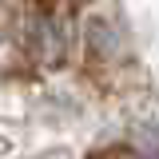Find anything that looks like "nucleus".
Here are the masks:
<instances>
[{"label": "nucleus", "instance_id": "nucleus-1", "mask_svg": "<svg viewBox=\"0 0 159 159\" xmlns=\"http://www.w3.org/2000/svg\"><path fill=\"white\" fill-rule=\"evenodd\" d=\"M96 159H135L131 151H123V147H116V151H107V155H96Z\"/></svg>", "mask_w": 159, "mask_h": 159}]
</instances>
